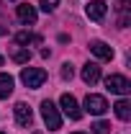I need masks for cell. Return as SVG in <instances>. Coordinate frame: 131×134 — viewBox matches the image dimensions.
<instances>
[{
  "label": "cell",
  "instance_id": "18",
  "mask_svg": "<svg viewBox=\"0 0 131 134\" xmlns=\"http://www.w3.org/2000/svg\"><path fill=\"white\" fill-rule=\"evenodd\" d=\"M72 75H75V67L69 65V62H64V65H62V77H64V80H72Z\"/></svg>",
  "mask_w": 131,
  "mask_h": 134
},
{
  "label": "cell",
  "instance_id": "9",
  "mask_svg": "<svg viewBox=\"0 0 131 134\" xmlns=\"http://www.w3.org/2000/svg\"><path fill=\"white\" fill-rule=\"evenodd\" d=\"M16 16L21 23H26V26H31V23H36V8L33 5H28V3H21L16 8Z\"/></svg>",
  "mask_w": 131,
  "mask_h": 134
},
{
  "label": "cell",
  "instance_id": "19",
  "mask_svg": "<svg viewBox=\"0 0 131 134\" xmlns=\"http://www.w3.org/2000/svg\"><path fill=\"white\" fill-rule=\"evenodd\" d=\"M5 34H8V29H5V26L0 23V36H5Z\"/></svg>",
  "mask_w": 131,
  "mask_h": 134
},
{
  "label": "cell",
  "instance_id": "6",
  "mask_svg": "<svg viewBox=\"0 0 131 134\" xmlns=\"http://www.w3.org/2000/svg\"><path fill=\"white\" fill-rule=\"evenodd\" d=\"M105 10H108L105 0H90L87 8H85V13H87L90 21H103V18H105Z\"/></svg>",
  "mask_w": 131,
  "mask_h": 134
},
{
  "label": "cell",
  "instance_id": "15",
  "mask_svg": "<svg viewBox=\"0 0 131 134\" xmlns=\"http://www.w3.org/2000/svg\"><path fill=\"white\" fill-rule=\"evenodd\" d=\"M39 41H41V36H36V34H31V31L16 34V44H21V47H26V44H39Z\"/></svg>",
  "mask_w": 131,
  "mask_h": 134
},
{
  "label": "cell",
  "instance_id": "22",
  "mask_svg": "<svg viewBox=\"0 0 131 134\" xmlns=\"http://www.w3.org/2000/svg\"><path fill=\"white\" fill-rule=\"evenodd\" d=\"M13 3H21V0H13Z\"/></svg>",
  "mask_w": 131,
  "mask_h": 134
},
{
  "label": "cell",
  "instance_id": "16",
  "mask_svg": "<svg viewBox=\"0 0 131 134\" xmlns=\"http://www.w3.org/2000/svg\"><path fill=\"white\" fill-rule=\"evenodd\" d=\"M93 132L95 134H108L111 132V124H108V121H98V124L93 126Z\"/></svg>",
  "mask_w": 131,
  "mask_h": 134
},
{
  "label": "cell",
  "instance_id": "8",
  "mask_svg": "<svg viewBox=\"0 0 131 134\" xmlns=\"http://www.w3.org/2000/svg\"><path fill=\"white\" fill-rule=\"evenodd\" d=\"M90 52L98 59H103V62H111L113 59V47H108L105 41H90Z\"/></svg>",
  "mask_w": 131,
  "mask_h": 134
},
{
  "label": "cell",
  "instance_id": "13",
  "mask_svg": "<svg viewBox=\"0 0 131 134\" xmlns=\"http://www.w3.org/2000/svg\"><path fill=\"white\" fill-rule=\"evenodd\" d=\"M113 111H116V116L121 119V121H129V119H131V103H129L126 98H121V100L113 106Z\"/></svg>",
  "mask_w": 131,
  "mask_h": 134
},
{
  "label": "cell",
  "instance_id": "21",
  "mask_svg": "<svg viewBox=\"0 0 131 134\" xmlns=\"http://www.w3.org/2000/svg\"><path fill=\"white\" fill-rule=\"evenodd\" d=\"M0 65H3V57H0Z\"/></svg>",
  "mask_w": 131,
  "mask_h": 134
},
{
  "label": "cell",
  "instance_id": "2",
  "mask_svg": "<svg viewBox=\"0 0 131 134\" xmlns=\"http://www.w3.org/2000/svg\"><path fill=\"white\" fill-rule=\"evenodd\" d=\"M41 119H44V124L49 126L51 132L62 126V116H59V108H57V106H54L49 98H46V100H41Z\"/></svg>",
  "mask_w": 131,
  "mask_h": 134
},
{
  "label": "cell",
  "instance_id": "11",
  "mask_svg": "<svg viewBox=\"0 0 131 134\" xmlns=\"http://www.w3.org/2000/svg\"><path fill=\"white\" fill-rule=\"evenodd\" d=\"M129 8H131V0H121V3L116 5V10H118V26H121V29H126V26L131 23Z\"/></svg>",
  "mask_w": 131,
  "mask_h": 134
},
{
  "label": "cell",
  "instance_id": "1",
  "mask_svg": "<svg viewBox=\"0 0 131 134\" xmlns=\"http://www.w3.org/2000/svg\"><path fill=\"white\" fill-rule=\"evenodd\" d=\"M21 80H23L26 88L36 90V88H41L44 80H46V70H41V67H23L21 70Z\"/></svg>",
  "mask_w": 131,
  "mask_h": 134
},
{
  "label": "cell",
  "instance_id": "3",
  "mask_svg": "<svg viewBox=\"0 0 131 134\" xmlns=\"http://www.w3.org/2000/svg\"><path fill=\"white\" fill-rule=\"evenodd\" d=\"M85 111H87V114H93V116H103V114L108 111V103H105L103 96L87 93V98H85Z\"/></svg>",
  "mask_w": 131,
  "mask_h": 134
},
{
  "label": "cell",
  "instance_id": "10",
  "mask_svg": "<svg viewBox=\"0 0 131 134\" xmlns=\"http://www.w3.org/2000/svg\"><path fill=\"white\" fill-rule=\"evenodd\" d=\"M82 80L87 85H95L100 80V67H98V62H87V65L82 67Z\"/></svg>",
  "mask_w": 131,
  "mask_h": 134
},
{
  "label": "cell",
  "instance_id": "20",
  "mask_svg": "<svg viewBox=\"0 0 131 134\" xmlns=\"http://www.w3.org/2000/svg\"><path fill=\"white\" fill-rule=\"evenodd\" d=\"M72 134H85V132H72Z\"/></svg>",
  "mask_w": 131,
  "mask_h": 134
},
{
  "label": "cell",
  "instance_id": "7",
  "mask_svg": "<svg viewBox=\"0 0 131 134\" xmlns=\"http://www.w3.org/2000/svg\"><path fill=\"white\" fill-rule=\"evenodd\" d=\"M13 111H16V121L21 124V126H31V124H33V111H31V106H28V103H23V100H21V103H16V108H13Z\"/></svg>",
  "mask_w": 131,
  "mask_h": 134
},
{
  "label": "cell",
  "instance_id": "24",
  "mask_svg": "<svg viewBox=\"0 0 131 134\" xmlns=\"http://www.w3.org/2000/svg\"><path fill=\"white\" fill-rule=\"evenodd\" d=\"M36 134H39V132H36Z\"/></svg>",
  "mask_w": 131,
  "mask_h": 134
},
{
  "label": "cell",
  "instance_id": "4",
  "mask_svg": "<svg viewBox=\"0 0 131 134\" xmlns=\"http://www.w3.org/2000/svg\"><path fill=\"white\" fill-rule=\"evenodd\" d=\"M105 88L111 90V93H118V96H126L131 90V83L123 77V75H108L105 77Z\"/></svg>",
  "mask_w": 131,
  "mask_h": 134
},
{
  "label": "cell",
  "instance_id": "12",
  "mask_svg": "<svg viewBox=\"0 0 131 134\" xmlns=\"http://www.w3.org/2000/svg\"><path fill=\"white\" fill-rule=\"evenodd\" d=\"M13 85H16V80L8 72H0V98H10L13 96Z\"/></svg>",
  "mask_w": 131,
  "mask_h": 134
},
{
  "label": "cell",
  "instance_id": "23",
  "mask_svg": "<svg viewBox=\"0 0 131 134\" xmlns=\"http://www.w3.org/2000/svg\"><path fill=\"white\" fill-rule=\"evenodd\" d=\"M0 134H5V132H0Z\"/></svg>",
  "mask_w": 131,
  "mask_h": 134
},
{
  "label": "cell",
  "instance_id": "5",
  "mask_svg": "<svg viewBox=\"0 0 131 134\" xmlns=\"http://www.w3.org/2000/svg\"><path fill=\"white\" fill-rule=\"evenodd\" d=\"M59 106H62V111H64L72 121H80L82 119V111H80V106H77V100H75V96L64 93V96L59 98Z\"/></svg>",
  "mask_w": 131,
  "mask_h": 134
},
{
  "label": "cell",
  "instance_id": "17",
  "mask_svg": "<svg viewBox=\"0 0 131 134\" xmlns=\"http://www.w3.org/2000/svg\"><path fill=\"white\" fill-rule=\"evenodd\" d=\"M39 5H41V10H46V13H51V10H54V8L59 5V0H41Z\"/></svg>",
  "mask_w": 131,
  "mask_h": 134
},
{
  "label": "cell",
  "instance_id": "14",
  "mask_svg": "<svg viewBox=\"0 0 131 134\" xmlns=\"http://www.w3.org/2000/svg\"><path fill=\"white\" fill-rule=\"evenodd\" d=\"M10 57H13V62H18V65H28L31 52H28V47H16V49L10 52Z\"/></svg>",
  "mask_w": 131,
  "mask_h": 134
}]
</instances>
